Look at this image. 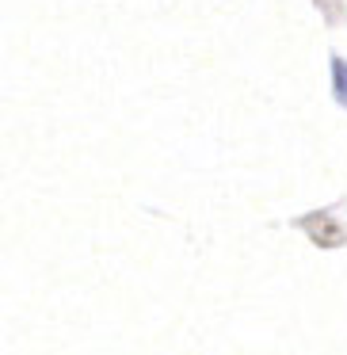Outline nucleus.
<instances>
[{
    "mask_svg": "<svg viewBox=\"0 0 347 355\" xmlns=\"http://www.w3.org/2000/svg\"><path fill=\"white\" fill-rule=\"evenodd\" d=\"M332 92H336V103L347 107V62L344 58H332Z\"/></svg>",
    "mask_w": 347,
    "mask_h": 355,
    "instance_id": "1",
    "label": "nucleus"
}]
</instances>
